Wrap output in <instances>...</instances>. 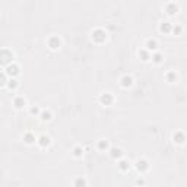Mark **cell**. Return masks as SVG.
Here are the masks:
<instances>
[{"label":"cell","mask_w":187,"mask_h":187,"mask_svg":"<svg viewBox=\"0 0 187 187\" xmlns=\"http://www.w3.org/2000/svg\"><path fill=\"white\" fill-rule=\"evenodd\" d=\"M92 38L97 41V42H102V41L107 40V34L102 29H97V31H94V34H92Z\"/></svg>","instance_id":"cell-1"},{"label":"cell","mask_w":187,"mask_h":187,"mask_svg":"<svg viewBox=\"0 0 187 187\" xmlns=\"http://www.w3.org/2000/svg\"><path fill=\"white\" fill-rule=\"evenodd\" d=\"M5 72H6L10 78H15V76L19 73V67H18L16 65H9L8 67H6V70H5Z\"/></svg>","instance_id":"cell-2"},{"label":"cell","mask_w":187,"mask_h":187,"mask_svg":"<svg viewBox=\"0 0 187 187\" xmlns=\"http://www.w3.org/2000/svg\"><path fill=\"white\" fill-rule=\"evenodd\" d=\"M99 101H101L102 105H110L113 102V97H111V94H102L99 97Z\"/></svg>","instance_id":"cell-3"},{"label":"cell","mask_w":187,"mask_h":187,"mask_svg":"<svg viewBox=\"0 0 187 187\" xmlns=\"http://www.w3.org/2000/svg\"><path fill=\"white\" fill-rule=\"evenodd\" d=\"M60 44H62V41L58 40L57 37H51L48 40V45H50V48L51 50H57L58 47H60Z\"/></svg>","instance_id":"cell-4"},{"label":"cell","mask_w":187,"mask_h":187,"mask_svg":"<svg viewBox=\"0 0 187 187\" xmlns=\"http://www.w3.org/2000/svg\"><path fill=\"white\" fill-rule=\"evenodd\" d=\"M25 104H26V101H25L24 97H16L15 99H13V105H15V108H18V110L24 108Z\"/></svg>","instance_id":"cell-5"},{"label":"cell","mask_w":187,"mask_h":187,"mask_svg":"<svg viewBox=\"0 0 187 187\" xmlns=\"http://www.w3.org/2000/svg\"><path fill=\"white\" fill-rule=\"evenodd\" d=\"M148 167H149L148 161H145V159H138V162H136V168H138L140 172L146 171V170H148Z\"/></svg>","instance_id":"cell-6"},{"label":"cell","mask_w":187,"mask_h":187,"mask_svg":"<svg viewBox=\"0 0 187 187\" xmlns=\"http://www.w3.org/2000/svg\"><path fill=\"white\" fill-rule=\"evenodd\" d=\"M133 85V78L132 76H123L122 78V86L123 88H129V86H132Z\"/></svg>","instance_id":"cell-7"},{"label":"cell","mask_w":187,"mask_h":187,"mask_svg":"<svg viewBox=\"0 0 187 187\" xmlns=\"http://www.w3.org/2000/svg\"><path fill=\"white\" fill-rule=\"evenodd\" d=\"M37 142H38V145H40V146L45 148V146H48V145H50V142H51V140H50L48 136L42 135V136H40V138H38V140H37Z\"/></svg>","instance_id":"cell-8"},{"label":"cell","mask_w":187,"mask_h":187,"mask_svg":"<svg viewBox=\"0 0 187 187\" xmlns=\"http://www.w3.org/2000/svg\"><path fill=\"white\" fill-rule=\"evenodd\" d=\"M110 155H111V158L117 159V158H122L123 152L120 148H111V149H110Z\"/></svg>","instance_id":"cell-9"},{"label":"cell","mask_w":187,"mask_h":187,"mask_svg":"<svg viewBox=\"0 0 187 187\" xmlns=\"http://www.w3.org/2000/svg\"><path fill=\"white\" fill-rule=\"evenodd\" d=\"M177 12H179V6H177L175 3L167 5V13H168V15H175Z\"/></svg>","instance_id":"cell-10"},{"label":"cell","mask_w":187,"mask_h":187,"mask_svg":"<svg viewBox=\"0 0 187 187\" xmlns=\"http://www.w3.org/2000/svg\"><path fill=\"white\" fill-rule=\"evenodd\" d=\"M159 29H161V32H164V34H170L171 31H172V26H171L170 22H162Z\"/></svg>","instance_id":"cell-11"},{"label":"cell","mask_w":187,"mask_h":187,"mask_svg":"<svg viewBox=\"0 0 187 187\" xmlns=\"http://www.w3.org/2000/svg\"><path fill=\"white\" fill-rule=\"evenodd\" d=\"M184 140H186V138H184V135H183L181 132H179V133L174 135V142H175V143L181 145V143H184Z\"/></svg>","instance_id":"cell-12"},{"label":"cell","mask_w":187,"mask_h":187,"mask_svg":"<svg viewBox=\"0 0 187 187\" xmlns=\"http://www.w3.org/2000/svg\"><path fill=\"white\" fill-rule=\"evenodd\" d=\"M156 48H158V42H156L155 40H148L146 41V50L151 51V50H156Z\"/></svg>","instance_id":"cell-13"},{"label":"cell","mask_w":187,"mask_h":187,"mask_svg":"<svg viewBox=\"0 0 187 187\" xmlns=\"http://www.w3.org/2000/svg\"><path fill=\"white\" fill-rule=\"evenodd\" d=\"M139 57H140L143 62L149 60V58H151V56H149V50H140V51H139Z\"/></svg>","instance_id":"cell-14"},{"label":"cell","mask_w":187,"mask_h":187,"mask_svg":"<svg viewBox=\"0 0 187 187\" xmlns=\"http://www.w3.org/2000/svg\"><path fill=\"white\" fill-rule=\"evenodd\" d=\"M40 117H41V120H44V122H48V120H51V113L44 110V111H41Z\"/></svg>","instance_id":"cell-15"},{"label":"cell","mask_w":187,"mask_h":187,"mask_svg":"<svg viewBox=\"0 0 187 187\" xmlns=\"http://www.w3.org/2000/svg\"><path fill=\"white\" fill-rule=\"evenodd\" d=\"M98 149H99V151H105V149H108V142L104 140V139H101V140L98 142Z\"/></svg>","instance_id":"cell-16"},{"label":"cell","mask_w":187,"mask_h":187,"mask_svg":"<svg viewBox=\"0 0 187 187\" xmlns=\"http://www.w3.org/2000/svg\"><path fill=\"white\" fill-rule=\"evenodd\" d=\"M24 140H25V143L31 145V143H34V142H35V138H34L31 133H26V135L24 136Z\"/></svg>","instance_id":"cell-17"},{"label":"cell","mask_w":187,"mask_h":187,"mask_svg":"<svg viewBox=\"0 0 187 187\" xmlns=\"http://www.w3.org/2000/svg\"><path fill=\"white\" fill-rule=\"evenodd\" d=\"M152 62L156 63V65L161 63V62H162V54H161V53H155V54H152Z\"/></svg>","instance_id":"cell-18"},{"label":"cell","mask_w":187,"mask_h":187,"mask_svg":"<svg viewBox=\"0 0 187 187\" xmlns=\"http://www.w3.org/2000/svg\"><path fill=\"white\" fill-rule=\"evenodd\" d=\"M129 167H130V165H129V162H127V161H124V159H122V161L119 162V168H120L122 171H127V170H129Z\"/></svg>","instance_id":"cell-19"},{"label":"cell","mask_w":187,"mask_h":187,"mask_svg":"<svg viewBox=\"0 0 187 187\" xmlns=\"http://www.w3.org/2000/svg\"><path fill=\"white\" fill-rule=\"evenodd\" d=\"M16 86H18V81L15 78H10V81H9V88H10V89H15Z\"/></svg>","instance_id":"cell-20"},{"label":"cell","mask_w":187,"mask_h":187,"mask_svg":"<svg viewBox=\"0 0 187 187\" xmlns=\"http://www.w3.org/2000/svg\"><path fill=\"white\" fill-rule=\"evenodd\" d=\"M82 154H83V149H82V148L76 146L73 149V155H75V156H82Z\"/></svg>","instance_id":"cell-21"},{"label":"cell","mask_w":187,"mask_h":187,"mask_svg":"<svg viewBox=\"0 0 187 187\" xmlns=\"http://www.w3.org/2000/svg\"><path fill=\"white\" fill-rule=\"evenodd\" d=\"M181 31H183V28L179 26V25H175V26H172V31H171V32H174L175 35H179V34H181Z\"/></svg>","instance_id":"cell-22"},{"label":"cell","mask_w":187,"mask_h":187,"mask_svg":"<svg viewBox=\"0 0 187 187\" xmlns=\"http://www.w3.org/2000/svg\"><path fill=\"white\" fill-rule=\"evenodd\" d=\"M167 79H168V82H175L177 81V76H175V73H168V76H167Z\"/></svg>","instance_id":"cell-23"},{"label":"cell","mask_w":187,"mask_h":187,"mask_svg":"<svg viewBox=\"0 0 187 187\" xmlns=\"http://www.w3.org/2000/svg\"><path fill=\"white\" fill-rule=\"evenodd\" d=\"M31 114H32V115H40L41 114L40 108H38V107H32V108H31Z\"/></svg>","instance_id":"cell-24"},{"label":"cell","mask_w":187,"mask_h":187,"mask_svg":"<svg viewBox=\"0 0 187 187\" xmlns=\"http://www.w3.org/2000/svg\"><path fill=\"white\" fill-rule=\"evenodd\" d=\"M85 186V184H86V181H85V180H82V179H79V180H76V181H75V186Z\"/></svg>","instance_id":"cell-25"}]
</instances>
